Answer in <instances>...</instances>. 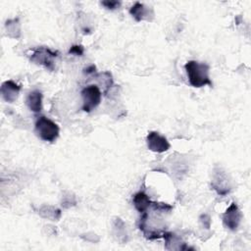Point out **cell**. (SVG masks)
Returning <instances> with one entry per match:
<instances>
[{
    "label": "cell",
    "mask_w": 251,
    "mask_h": 251,
    "mask_svg": "<svg viewBox=\"0 0 251 251\" xmlns=\"http://www.w3.org/2000/svg\"><path fill=\"white\" fill-rule=\"evenodd\" d=\"M184 69L188 77V81L193 87L199 88L205 85H213L209 75L210 67L206 63L191 60L184 65Z\"/></svg>",
    "instance_id": "cell-1"
},
{
    "label": "cell",
    "mask_w": 251,
    "mask_h": 251,
    "mask_svg": "<svg viewBox=\"0 0 251 251\" xmlns=\"http://www.w3.org/2000/svg\"><path fill=\"white\" fill-rule=\"evenodd\" d=\"M34 131L41 140L47 142H54L59 136L60 128L58 125L52 120L44 116H40L35 122Z\"/></svg>",
    "instance_id": "cell-2"
},
{
    "label": "cell",
    "mask_w": 251,
    "mask_h": 251,
    "mask_svg": "<svg viewBox=\"0 0 251 251\" xmlns=\"http://www.w3.org/2000/svg\"><path fill=\"white\" fill-rule=\"evenodd\" d=\"M82 110L86 113L92 112L101 102L102 92L98 85L90 84L81 90Z\"/></svg>",
    "instance_id": "cell-3"
},
{
    "label": "cell",
    "mask_w": 251,
    "mask_h": 251,
    "mask_svg": "<svg viewBox=\"0 0 251 251\" xmlns=\"http://www.w3.org/2000/svg\"><path fill=\"white\" fill-rule=\"evenodd\" d=\"M58 56L57 51H53L48 47H37L32 49L30 54V61L36 65L44 66L46 69L53 71L55 67L54 59Z\"/></svg>",
    "instance_id": "cell-4"
},
{
    "label": "cell",
    "mask_w": 251,
    "mask_h": 251,
    "mask_svg": "<svg viewBox=\"0 0 251 251\" xmlns=\"http://www.w3.org/2000/svg\"><path fill=\"white\" fill-rule=\"evenodd\" d=\"M242 219V214L236 205V203L232 202L223 214V224L225 227L230 230H236L239 226V224Z\"/></svg>",
    "instance_id": "cell-5"
},
{
    "label": "cell",
    "mask_w": 251,
    "mask_h": 251,
    "mask_svg": "<svg viewBox=\"0 0 251 251\" xmlns=\"http://www.w3.org/2000/svg\"><path fill=\"white\" fill-rule=\"evenodd\" d=\"M146 143L149 150L156 153H163L170 149L171 144L167 138L157 131H150L146 137Z\"/></svg>",
    "instance_id": "cell-6"
},
{
    "label": "cell",
    "mask_w": 251,
    "mask_h": 251,
    "mask_svg": "<svg viewBox=\"0 0 251 251\" xmlns=\"http://www.w3.org/2000/svg\"><path fill=\"white\" fill-rule=\"evenodd\" d=\"M21 85L13 80H6L1 85V95L8 103H13L17 100L21 91Z\"/></svg>",
    "instance_id": "cell-7"
},
{
    "label": "cell",
    "mask_w": 251,
    "mask_h": 251,
    "mask_svg": "<svg viewBox=\"0 0 251 251\" xmlns=\"http://www.w3.org/2000/svg\"><path fill=\"white\" fill-rule=\"evenodd\" d=\"M129 14L131 15V17L136 21V22H140L143 20L146 21H150V16L153 18L154 13L152 9H149L148 7H146L144 4L140 3V2H135L133 6L130 7L129 9Z\"/></svg>",
    "instance_id": "cell-8"
},
{
    "label": "cell",
    "mask_w": 251,
    "mask_h": 251,
    "mask_svg": "<svg viewBox=\"0 0 251 251\" xmlns=\"http://www.w3.org/2000/svg\"><path fill=\"white\" fill-rule=\"evenodd\" d=\"M25 105L31 112H33L35 114L40 113L42 110V93H41V91H39L37 89L30 91L25 97Z\"/></svg>",
    "instance_id": "cell-9"
},
{
    "label": "cell",
    "mask_w": 251,
    "mask_h": 251,
    "mask_svg": "<svg viewBox=\"0 0 251 251\" xmlns=\"http://www.w3.org/2000/svg\"><path fill=\"white\" fill-rule=\"evenodd\" d=\"M132 203H133L135 209L140 214H142V213L146 212L149 209V207L151 206L152 201L150 200L149 196L144 191H139V192H137L133 195Z\"/></svg>",
    "instance_id": "cell-10"
},
{
    "label": "cell",
    "mask_w": 251,
    "mask_h": 251,
    "mask_svg": "<svg viewBox=\"0 0 251 251\" xmlns=\"http://www.w3.org/2000/svg\"><path fill=\"white\" fill-rule=\"evenodd\" d=\"M7 34L12 38H19L21 36V24L19 19L8 20L5 24Z\"/></svg>",
    "instance_id": "cell-11"
},
{
    "label": "cell",
    "mask_w": 251,
    "mask_h": 251,
    "mask_svg": "<svg viewBox=\"0 0 251 251\" xmlns=\"http://www.w3.org/2000/svg\"><path fill=\"white\" fill-rule=\"evenodd\" d=\"M101 5L108 10H115L121 6V2L117 0H106V1H102Z\"/></svg>",
    "instance_id": "cell-12"
},
{
    "label": "cell",
    "mask_w": 251,
    "mask_h": 251,
    "mask_svg": "<svg viewBox=\"0 0 251 251\" xmlns=\"http://www.w3.org/2000/svg\"><path fill=\"white\" fill-rule=\"evenodd\" d=\"M83 53H84V48L82 45H73L69 50V54H73L75 56H82Z\"/></svg>",
    "instance_id": "cell-13"
},
{
    "label": "cell",
    "mask_w": 251,
    "mask_h": 251,
    "mask_svg": "<svg viewBox=\"0 0 251 251\" xmlns=\"http://www.w3.org/2000/svg\"><path fill=\"white\" fill-rule=\"evenodd\" d=\"M83 74H85V75H95L96 74V67H95V65H90V66L86 67L83 70Z\"/></svg>",
    "instance_id": "cell-14"
}]
</instances>
